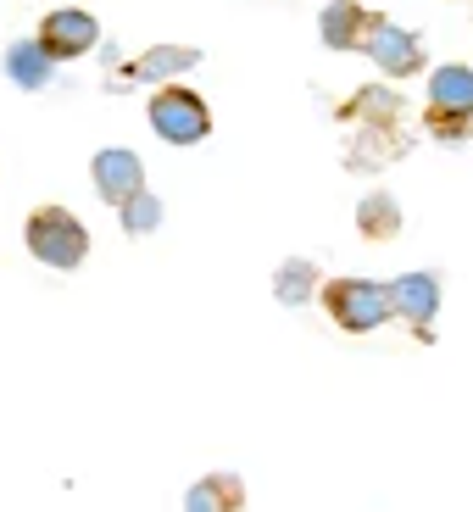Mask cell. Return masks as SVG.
I'll return each mask as SVG.
<instances>
[{
	"mask_svg": "<svg viewBox=\"0 0 473 512\" xmlns=\"http://www.w3.org/2000/svg\"><path fill=\"white\" fill-rule=\"evenodd\" d=\"M23 245L34 262H45V268H78L84 256H90V229L67 212V206H39V212H28L23 223Z\"/></svg>",
	"mask_w": 473,
	"mask_h": 512,
	"instance_id": "1",
	"label": "cell"
},
{
	"mask_svg": "<svg viewBox=\"0 0 473 512\" xmlns=\"http://www.w3.org/2000/svg\"><path fill=\"white\" fill-rule=\"evenodd\" d=\"M435 140H468L473 134V67L446 62L429 73V112H423Z\"/></svg>",
	"mask_w": 473,
	"mask_h": 512,
	"instance_id": "2",
	"label": "cell"
},
{
	"mask_svg": "<svg viewBox=\"0 0 473 512\" xmlns=\"http://www.w3.org/2000/svg\"><path fill=\"white\" fill-rule=\"evenodd\" d=\"M323 307L346 334H373L396 318V301H390V284L379 279H334L323 284Z\"/></svg>",
	"mask_w": 473,
	"mask_h": 512,
	"instance_id": "3",
	"label": "cell"
},
{
	"mask_svg": "<svg viewBox=\"0 0 473 512\" xmlns=\"http://www.w3.org/2000/svg\"><path fill=\"white\" fill-rule=\"evenodd\" d=\"M145 117H151L162 145H201L206 134H212L206 101L195 90H184V84H162V90L151 95V106H145Z\"/></svg>",
	"mask_w": 473,
	"mask_h": 512,
	"instance_id": "4",
	"label": "cell"
},
{
	"mask_svg": "<svg viewBox=\"0 0 473 512\" xmlns=\"http://www.w3.org/2000/svg\"><path fill=\"white\" fill-rule=\"evenodd\" d=\"M34 39L51 51V62H78V56H90L101 45V23L84 6H56V12H45Z\"/></svg>",
	"mask_w": 473,
	"mask_h": 512,
	"instance_id": "5",
	"label": "cell"
},
{
	"mask_svg": "<svg viewBox=\"0 0 473 512\" xmlns=\"http://www.w3.org/2000/svg\"><path fill=\"white\" fill-rule=\"evenodd\" d=\"M362 51L373 56V67H379L384 78H412V73H423V39L412 34V28H401V23H390V17H373V28H368V39H362Z\"/></svg>",
	"mask_w": 473,
	"mask_h": 512,
	"instance_id": "6",
	"label": "cell"
},
{
	"mask_svg": "<svg viewBox=\"0 0 473 512\" xmlns=\"http://www.w3.org/2000/svg\"><path fill=\"white\" fill-rule=\"evenodd\" d=\"M90 173H95V190H101V201H112V206L134 201V195L145 190V162H140L134 151H123V145H106V151H95Z\"/></svg>",
	"mask_w": 473,
	"mask_h": 512,
	"instance_id": "7",
	"label": "cell"
},
{
	"mask_svg": "<svg viewBox=\"0 0 473 512\" xmlns=\"http://www.w3.org/2000/svg\"><path fill=\"white\" fill-rule=\"evenodd\" d=\"M390 301H396V318H407L418 329V340H429L435 329V312H440V273H401L390 284Z\"/></svg>",
	"mask_w": 473,
	"mask_h": 512,
	"instance_id": "8",
	"label": "cell"
},
{
	"mask_svg": "<svg viewBox=\"0 0 473 512\" xmlns=\"http://www.w3.org/2000/svg\"><path fill=\"white\" fill-rule=\"evenodd\" d=\"M195 62H201L195 45H151V51L134 56L112 84H173V78H179L184 67H195Z\"/></svg>",
	"mask_w": 473,
	"mask_h": 512,
	"instance_id": "9",
	"label": "cell"
},
{
	"mask_svg": "<svg viewBox=\"0 0 473 512\" xmlns=\"http://www.w3.org/2000/svg\"><path fill=\"white\" fill-rule=\"evenodd\" d=\"M368 28H373V12H362L357 0H329L318 12V34L329 51H362Z\"/></svg>",
	"mask_w": 473,
	"mask_h": 512,
	"instance_id": "10",
	"label": "cell"
},
{
	"mask_svg": "<svg viewBox=\"0 0 473 512\" xmlns=\"http://www.w3.org/2000/svg\"><path fill=\"white\" fill-rule=\"evenodd\" d=\"M340 117L357 123V128H396L401 123V95L390 90V84H368V90H357L340 106Z\"/></svg>",
	"mask_w": 473,
	"mask_h": 512,
	"instance_id": "11",
	"label": "cell"
},
{
	"mask_svg": "<svg viewBox=\"0 0 473 512\" xmlns=\"http://www.w3.org/2000/svg\"><path fill=\"white\" fill-rule=\"evenodd\" d=\"M6 78H12L17 90H45L56 78V62L39 39H17L12 51H6Z\"/></svg>",
	"mask_w": 473,
	"mask_h": 512,
	"instance_id": "12",
	"label": "cell"
},
{
	"mask_svg": "<svg viewBox=\"0 0 473 512\" xmlns=\"http://www.w3.org/2000/svg\"><path fill=\"white\" fill-rule=\"evenodd\" d=\"M240 501H245L240 474H206L184 490V512H240Z\"/></svg>",
	"mask_w": 473,
	"mask_h": 512,
	"instance_id": "13",
	"label": "cell"
},
{
	"mask_svg": "<svg viewBox=\"0 0 473 512\" xmlns=\"http://www.w3.org/2000/svg\"><path fill=\"white\" fill-rule=\"evenodd\" d=\"M401 151H407V140H401L396 128H357V145L346 151V167L351 173H379V167Z\"/></svg>",
	"mask_w": 473,
	"mask_h": 512,
	"instance_id": "14",
	"label": "cell"
},
{
	"mask_svg": "<svg viewBox=\"0 0 473 512\" xmlns=\"http://www.w3.org/2000/svg\"><path fill=\"white\" fill-rule=\"evenodd\" d=\"M273 295H279V307H307L312 295H323L318 268H312L307 256H290V262H279V273H273Z\"/></svg>",
	"mask_w": 473,
	"mask_h": 512,
	"instance_id": "15",
	"label": "cell"
},
{
	"mask_svg": "<svg viewBox=\"0 0 473 512\" xmlns=\"http://www.w3.org/2000/svg\"><path fill=\"white\" fill-rule=\"evenodd\" d=\"M357 234H368V240H396L401 234V201L396 195L373 190L368 201H357Z\"/></svg>",
	"mask_w": 473,
	"mask_h": 512,
	"instance_id": "16",
	"label": "cell"
},
{
	"mask_svg": "<svg viewBox=\"0 0 473 512\" xmlns=\"http://www.w3.org/2000/svg\"><path fill=\"white\" fill-rule=\"evenodd\" d=\"M117 218H123V234H156L162 229V201L151 190H140L134 201L117 206Z\"/></svg>",
	"mask_w": 473,
	"mask_h": 512,
	"instance_id": "17",
	"label": "cell"
}]
</instances>
